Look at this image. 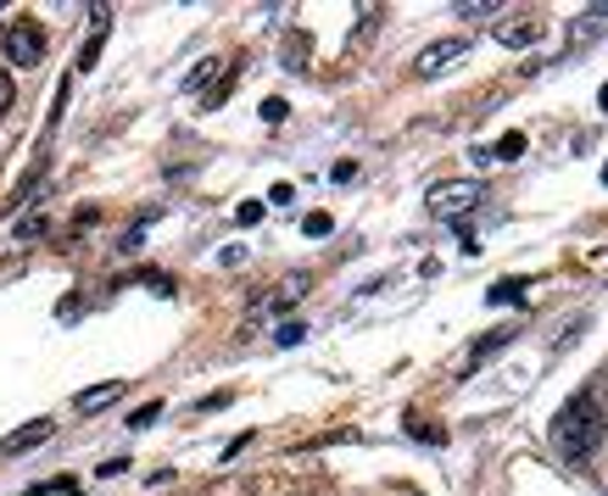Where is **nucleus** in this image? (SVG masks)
<instances>
[{"instance_id": "nucleus-1", "label": "nucleus", "mask_w": 608, "mask_h": 496, "mask_svg": "<svg viewBox=\"0 0 608 496\" xmlns=\"http://www.w3.org/2000/svg\"><path fill=\"white\" fill-rule=\"evenodd\" d=\"M552 440H558V452H563L569 463H586V457H591V446L602 440V407H597L591 390H575V396L558 407Z\"/></svg>"}, {"instance_id": "nucleus-2", "label": "nucleus", "mask_w": 608, "mask_h": 496, "mask_svg": "<svg viewBox=\"0 0 608 496\" xmlns=\"http://www.w3.org/2000/svg\"><path fill=\"white\" fill-rule=\"evenodd\" d=\"M480 185L474 179H441V185H430L424 190V212L430 218H441V224H452V218H463V212H474L480 207Z\"/></svg>"}, {"instance_id": "nucleus-3", "label": "nucleus", "mask_w": 608, "mask_h": 496, "mask_svg": "<svg viewBox=\"0 0 608 496\" xmlns=\"http://www.w3.org/2000/svg\"><path fill=\"white\" fill-rule=\"evenodd\" d=\"M7 57H12L18 68H35V62H46V29H40L35 18L12 23V29H7Z\"/></svg>"}, {"instance_id": "nucleus-4", "label": "nucleus", "mask_w": 608, "mask_h": 496, "mask_svg": "<svg viewBox=\"0 0 608 496\" xmlns=\"http://www.w3.org/2000/svg\"><path fill=\"white\" fill-rule=\"evenodd\" d=\"M469 57V34H452V40H435V46H424L419 51V62H413V73L419 79H435V73H447L452 62H463Z\"/></svg>"}, {"instance_id": "nucleus-5", "label": "nucleus", "mask_w": 608, "mask_h": 496, "mask_svg": "<svg viewBox=\"0 0 608 496\" xmlns=\"http://www.w3.org/2000/svg\"><path fill=\"white\" fill-rule=\"evenodd\" d=\"M51 435H57V424H51V418H35V424H23V429L7 440V457H18V452H35V446H46Z\"/></svg>"}, {"instance_id": "nucleus-6", "label": "nucleus", "mask_w": 608, "mask_h": 496, "mask_svg": "<svg viewBox=\"0 0 608 496\" xmlns=\"http://www.w3.org/2000/svg\"><path fill=\"white\" fill-rule=\"evenodd\" d=\"M307 285H313L307 274H296V279H285L280 290H268V296H263V313H285V307H296V296H307Z\"/></svg>"}, {"instance_id": "nucleus-7", "label": "nucleus", "mask_w": 608, "mask_h": 496, "mask_svg": "<svg viewBox=\"0 0 608 496\" xmlns=\"http://www.w3.org/2000/svg\"><path fill=\"white\" fill-rule=\"evenodd\" d=\"M497 40H502L508 51H524V46H536V40H541V23H536V18H524V23H502V29H497Z\"/></svg>"}, {"instance_id": "nucleus-8", "label": "nucleus", "mask_w": 608, "mask_h": 496, "mask_svg": "<svg viewBox=\"0 0 608 496\" xmlns=\"http://www.w3.org/2000/svg\"><path fill=\"white\" fill-rule=\"evenodd\" d=\"M124 390H129L124 379H107V385H90V390L79 396V413H101V407H112V401H118Z\"/></svg>"}, {"instance_id": "nucleus-9", "label": "nucleus", "mask_w": 608, "mask_h": 496, "mask_svg": "<svg viewBox=\"0 0 608 496\" xmlns=\"http://www.w3.org/2000/svg\"><path fill=\"white\" fill-rule=\"evenodd\" d=\"M519 296H524V279H502V285H491V301H497V307H513Z\"/></svg>"}, {"instance_id": "nucleus-10", "label": "nucleus", "mask_w": 608, "mask_h": 496, "mask_svg": "<svg viewBox=\"0 0 608 496\" xmlns=\"http://www.w3.org/2000/svg\"><path fill=\"white\" fill-rule=\"evenodd\" d=\"M218 73H224V68H218V62H202V68H196V73H190V90H202V96H207V90H213V79H218Z\"/></svg>"}, {"instance_id": "nucleus-11", "label": "nucleus", "mask_w": 608, "mask_h": 496, "mask_svg": "<svg viewBox=\"0 0 608 496\" xmlns=\"http://www.w3.org/2000/svg\"><path fill=\"white\" fill-rule=\"evenodd\" d=\"M491 157H502V162L524 157V135H508V140H497V151H491Z\"/></svg>"}, {"instance_id": "nucleus-12", "label": "nucleus", "mask_w": 608, "mask_h": 496, "mask_svg": "<svg viewBox=\"0 0 608 496\" xmlns=\"http://www.w3.org/2000/svg\"><path fill=\"white\" fill-rule=\"evenodd\" d=\"M46 235V212H29L23 224H18V240H40Z\"/></svg>"}, {"instance_id": "nucleus-13", "label": "nucleus", "mask_w": 608, "mask_h": 496, "mask_svg": "<svg viewBox=\"0 0 608 496\" xmlns=\"http://www.w3.org/2000/svg\"><path fill=\"white\" fill-rule=\"evenodd\" d=\"M157 413H163V401H146V407H135V413H129V429H146V424H157Z\"/></svg>"}, {"instance_id": "nucleus-14", "label": "nucleus", "mask_w": 608, "mask_h": 496, "mask_svg": "<svg viewBox=\"0 0 608 496\" xmlns=\"http://www.w3.org/2000/svg\"><path fill=\"white\" fill-rule=\"evenodd\" d=\"M12 101H18V85H12L7 73H0V118H7V112H12Z\"/></svg>"}, {"instance_id": "nucleus-15", "label": "nucleus", "mask_w": 608, "mask_h": 496, "mask_svg": "<svg viewBox=\"0 0 608 496\" xmlns=\"http://www.w3.org/2000/svg\"><path fill=\"white\" fill-rule=\"evenodd\" d=\"M263 218V201H241V212H235V224H257Z\"/></svg>"}, {"instance_id": "nucleus-16", "label": "nucleus", "mask_w": 608, "mask_h": 496, "mask_svg": "<svg viewBox=\"0 0 608 496\" xmlns=\"http://www.w3.org/2000/svg\"><path fill=\"white\" fill-rule=\"evenodd\" d=\"M302 229H307V235H330V212H313Z\"/></svg>"}, {"instance_id": "nucleus-17", "label": "nucleus", "mask_w": 608, "mask_h": 496, "mask_svg": "<svg viewBox=\"0 0 608 496\" xmlns=\"http://www.w3.org/2000/svg\"><path fill=\"white\" fill-rule=\"evenodd\" d=\"M29 496H51V490H29Z\"/></svg>"}, {"instance_id": "nucleus-18", "label": "nucleus", "mask_w": 608, "mask_h": 496, "mask_svg": "<svg viewBox=\"0 0 608 496\" xmlns=\"http://www.w3.org/2000/svg\"><path fill=\"white\" fill-rule=\"evenodd\" d=\"M0 46H7V29H0Z\"/></svg>"}]
</instances>
